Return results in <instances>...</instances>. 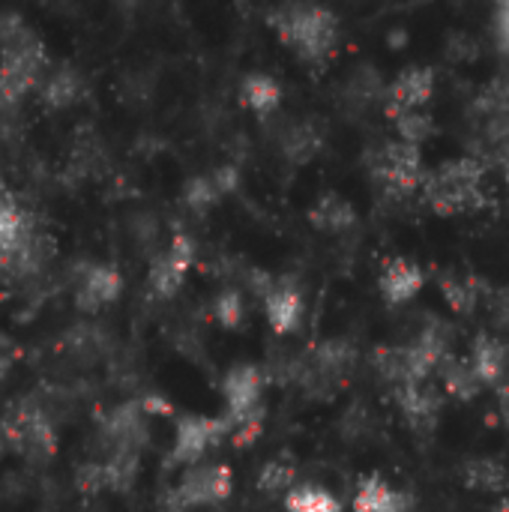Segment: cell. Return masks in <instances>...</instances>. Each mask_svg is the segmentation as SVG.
<instances>
[{
	"label": "cell",
	"mask_w": 509,
	"mask_h": 512,
	"mask_svg": "<svg viewBox=\"0 0 509 512\" xmlns=\"http://www.w3.org/2000/svg\"><path fill=\"white\" fill-rule=\"evenodd\" d=\"M0 441L9 453L21 456L27 468H48L57 453L54 420L33 393L6 405L0 417Z\"/></svg>",
	"instance_id": "cell-1"
},
{
	"label": "cell",
	"mask_w": 509,
	"mask_h": 512,
	"mask_svg": "<svg viewBox=\"0 0 509 512\" xmlns=\"http://www.w3.org/2000/svg\"><path fill=\"white\" fill-rule=\"evenodd\" d=\"M270 27L300 60L312 66L330 60L339 39L336 15L324 6H309V3H294L270 12Z\"/></svg>",
	"instance_id": "cell-2"
},
{
	"label": "cell",
	"mask_w": 509,
	"mask_h": 512,
	"mask_svg": "<svg viewBox=\"0 0 509 512\" xmlns=\"http://www.w3.org/2000/svg\"><path fill=\"white\" fill-rule=\"evenodd\" d=\"M423 195L429 207L441 216L480 210L486 201V165L483 159L462 156L444 162L435 174L426 177Z\"/></svg>",
	"instance_id": "cell-3"
},
{
	"label": "cell",
	"mask_w": 509,
	"mask_h": 512,
	"mask_svg": "<svg viewBox=\"0 0 509 512\" xmlns=\"http://www.w3.org/2000/svg\"><path fill=\"white\" fill-rule=\"evenodd\" d=\"M372 174L378 180V186L390 195H414V192H423L426 186V165H423V153L420 147L414 144H405V141H387L381 144L372 159Z\"/></svg>",
	"instance_id": "cell-4"
},
{
	"label": "cell",
	"mask_w": 509,
	"mask_h": 512,
	"mask_svg": "<svg viewBox=\"0 0 509 512\" xmlns=\"http://www.w3.org/2000/svg\"><path fill=\"white\" fill-rule=\"evenodd\" d=\"M228 435H234V426L228 417H180L177 420V432H174V447L168 453V465H201V459L216 450Z\"/></svg>",
	"instance_id": "cell-5"
},
{
	"label": "cell",
	"mask_w": 509,
	"mask_h": 512,
	"mask_svg": "<svg viewBox=\"0 0 509 512\" xmlns=\"http://www.w3.org/2000/svg\"><path fill=\"white\" fill-rule=\"evenodd\" d=\"M192 264H195V243H192V237L189 234H174L171 243L162 252H156L153 261H150V270H147L150 294L159 297V300H171L183 288Z\"/></svg>",
	"instance_id": "cell-6"
},
{
	"label": "cell",
	"mask_w": 509,
	"mask_h": 512,
	"mask_svg": "<svg viewBox=\"0 0 509 512\" xmlns=\"http://www.w3.org/2000/svg\"><path fill=\"white\" fill-rule=\"evenodd\" d=\"M123 291V276L117 267L102 261H87L72 273V300L75 309L84 315H96L111 306Z\"/></svg>",
	"instance_id": "cell-7"
},
{
	"label": "cell",
	"mask_w": 509,
	"mask_h": 512,
	"mask_svg": "<svg viewBox=\"0 0 509 512\" xmlns=\"http://www.w3.org/2000/svg\"><path fill=\"white\" fill-rule=\"evenodd\" d=\"M264 384L267 375L264 369L252 366V363H237L225 378H222V396H225V408H228V420L237 429L246 420L264 417L261 411V396H264Z\"/></svg>",
	"instance_id": "cell-8"
},
{
	"label": "cell",
	"mask_w": 509,
	"mask_h": 512,
	"mask_svg": "<svg viewBox=\"0 0 509 512\" xmlns=\"http://www.w3.org/2000/svg\"><path fill=\"white\" fill-rule=\"evenodd\" d=\"M177 498L186 504V510L216 507L231 498L234 492V474L228 465H192L174 486Z\"/></svg>",
	"instance_id": "cell-9"
},
{
	"label": "cell",
	"mask_w": 509,
	"mask_h": 512,
	"mask_svg": "<svg viewBox=\"0 0 509 512\" xmlns=\"http://www.w3.org/2000/svg\"><path fill=\"white\" fill-rule=\"evenodd\" d=\"M435 90V72L429 66H411L399 72V78L387 87V114L396 117L402 111H420Z\"/></svg>",
	"instance_id": "cell-10"
},
{
	"label": "cell",
	"mask_w": 509,
	"mask_h": 512,
	"mask_svg": "<svg viewBox=\"0 0 509 512\" xmlns=\"http://www.w3.org/2000/svg\"><path fill=\"white\" fill-rule=\"evenodd\" d=\"M264 315L276 336H291L303 324V294L294 282L276 279L270 294L264 297Z\"/></svg>",
	"instance_id": "cell-11"
},
{
	"label": "cell",
	"mask_w": 509,
	"mask_h": 512,
	"mask_svg": "<svg viewBox=\"0 0 509 512\" xmlns=\"http://www.w3.org/2000/svg\"><path fill=\"white\" fill-rule=\"evenodd\" d=\"M393 399L405 417V423L417 432H432L441 414V396L438 390L426 381V384H405L393 390Z\"/></svg>",
	"instance_id": "cell-12"
},
{
	"label": "cell",
	"mask_w": 509,
	"mask_h": 512,
	"mask_svg": "<svg viewBox=\"0 0 509 512\" xmlns=\"http://www.w3.org/2000/svg\"><path fill=\"white\" fill-rule=\"evenodd\" d=\"M423 285H426V273L420 270V264H414L408 258H390L384 264V270H381V279H378L381 297L390 306L411 303L420 294Z\"/></svg>",
	"instance_id": "cell-13"
},
{
	"label": "cell",
	"mask_w": 509,
	"mask_h": 512,
	"mask_svg": "<svg viewBox=\"0 0 509 512\" xmlns=\"http://www.w3.org/2000/svg\"><path fill=\"white\" fill-rule=\"evenodd\" d=\"M471 366L483 387H498L507 378L509 345L495 333H477L471 342Z\"/></svg>",
	"instance_id": "cell-14"
},
{
	"label": "cell",
	"mask_w": 509,
	"mask_h": 512,
	"mask_svg": "<svg viewBox=\"0 0 509 512\" xmlns=\"http://www.w3.org/2000/svg\"><path fill=\"white\" fill-rule=\"evenodd\" d=\"M354 512H414V498L381 477H366L354 495Z\"/></svg>",
	"instance_id": "cell-15"
},
{
	"label": "cell",
	"mask_w": 509,
	"mask_h": 512,
	"mask_svg": "<svg viewBox=\"0 0 509 512\" xmlns=\"http://www.w3.org/2000/svg\"><path fill=\"white\" fill-rule=\"evenodd\" d=\"M36 93L45 108H69L84 96V78L75 66L57 63V66H51V72L45 75V81L39 84Z\"/></svg>",
	"instance_id": "cell-16"
},
{
	"label": "cell",
	"mask_w": 509,
	"mask_h": 512,
	"mask_svg": "<svg viewBox=\"0 0 509 512\" xmlns=\"http://www.w3.org/2000/svg\"><path fill=\"white\" fill-rule=\"evenodd\" d=\"M60 351L66 357L78 360V363H93V360H99V357L108 354V333L99 324H90V321L75 324V327H69L63 333Z\"/></svg>",
	"instance_id": "cell-17"
},
{
	"label": "cell",
	"mask_w": 509,
	"mask_h": 512,
	"mask_svg": "<svg viewBox=\"0 0 509 512\" xmlns=\"http://www.w3.org/2000/svg\"><path fill=\"white\" fill-rule=\"evenodd\" d=\"M438 288L456 315H474V309L480 306V300L486 294V288L477 276H462V273H441Z\"/></svg>",
	"instance_id": "cell-18"
},
{
	"label": "cell",
	"mask_w": 509,
	"mask_h": 512,
	"mask_svg": "<svg viewBox=\"0 0 509 512\" xmlns=\"http://www.w3.org/2000/svg\"><path fill=\"white\" fill-rule=\"evenodd\" d=\"M438 375H441L444 390H447L453 399H459V402H471V399H477L480 390H483V384H480V378H477L471 360H462V357H453V354H450V357L444 360V366L438 369Z\"/></svg>",
	"instance_id": "cell-19"
},
{
	"label": "cell",
	"mask_w": 509,
	"mask_h": 512,
	"mask_svg": "<svg viewBox=\"0 0 509 512\" xmlns=\"http://www.w3.org/2000/svg\"><path fill=\"white\" fill-rule=\"evenodd\" d=\"M309 219H312L315 228L330 231V234H339V231H345V228H351V225L357 222V213H354V207H351L342 195L327 192V195H321L318 204L309 210Z\"/></svg>",
	"instance_id": "cell-20"
},
{
	"label": "cell",
	"mask_w": 509,
	"mask_h": 512,
	"mask_svg": "<svg viewBox=\"0 0 509 512\" xmlns=\"http://www.w3.org/2000/svg\"><path fill=\"white\" fill-rule=\"evenodd\" d=\"M240 93H243V102H246L255 114H261V117L273 114V111L279 108V102H282V87L276 84L273 75H264V72L246 75Z\"/></svg>",
	"instance_id": "cell-21"
},
{
	"label": "cell",
	"mask_w": 509,
	"mask_h": 512,
	"mask_svg": "<svg viewBox=\"0 0 509 512\" xmlns=\"http://www.w3.org/2000/svg\"><path fill=\"white\" fill-rule=\"evenodd\" d=\"M102 465H105L108 489L111 492H129L138 480L141 453L138 450H111V453H105Z\"/></svg>",
	"instance_id": "cell-22"
},
{
	"label": "cell",
	"mask_w": 509,
	"mask_h": 512,
	"mask_svg": "<svg viewBox=\"0 0 509 512\" xmlns=\"http://www.w3.org/2000/svg\"><path fill=\"white\" fill-rule=\"evenodd\" d=\"M462 480L468 489H477V492H501L509 483L507 468L498 459H471L462 468Z\"/></svg>",
	"instance_id": "cell-23"
},
{
	"label": "cell",
	"mask_w": 509,
	"mask_h": 512,
	"mask_svg": "<svg viewBox=\"0 0 509 512\" xmlns=\"http://www.w3.org/2000/svg\"><path fill=\"white\" fill-rule=\"evenodd\" d=\"M258 489L267 495H291L297 489V468L288 459H273L258 474Z\"/></svg>",
	"instance_id": "cell-24"
},
{
	"label": "cell",
	"mask_w": 509,
	"mask_h": 512,
	"mask_svg": "<svg viewBox=\"0 0 509 512\" xmlns=\"http://www.w3.org/2000/svg\"><path fill=\"white\" fill-rule=\"evenodd\" d=\"M282 144H285V156L291 162H309L321 150V132L315 129V123H297L288 129Z\"/></svg>",
	"instance_id": "cell-25"
},
{
	"label": "cell",
	"mask_w": 509,
	"mask_h": 512,
	"mask_svg": "<svg viewBox=\"0 0 509 512\" xmlns=\"http://www.w3.org/2000/svg\"><path fill=\"white\" fill-rule=\"evenodd\" d=\"M285 507L288 512H342L339 501L321 486H297L285 498Z\"/></svg>",
	"instance_id": "cell-26"
},
{
	"label": "cell",
	"mask_w": 509,
	"mask_h": 512,
	"mask_svg": "<svg viewBox=\"0 0 509 512\" xmlns=\"http://www.w3.org/2000/svg\"><path fill=\"white\" fill-rule=\"evenodd\" d=\"M219 198H222V189H219V183H216L213 174L195 177V180H189V183L183 186V204H186L192 213H207L210 207L219 204Z\"/></svg>",
	"instance_id": "cell-27"
},
{
	"label": "cell",
	"mask_w": 509,
	"mask_h": 512,
	"mask_svg": "<svg viewBox=\"0 0 509 512\" xmlns=\"http://www.w3.org/2000/svg\"><path fill=\"white\" fill-rule=\"evenodd\" d=\"M477 108L486 114V120H498L509 117V75H501L495 81H489L477 99Z\"/></svg>",
	"instance_id": "cell-28"
},
{
	"label": "cell",
	"mask_w": 509,
	"mask_h": 512,
	"mask_svg": "<svg viewBox=\"0 0 509 512\" xmlns=\"http://www.w3.org/2000/svg\"><path fill=\"white\" fill-rule=\"evenodd\" d=\"M243 315H246V303H243V294L237 288H225V291L216 294V300H213V318L225 330H237L243 324Z\"/></svg>",
	"instance_id": "cell-29"
},
{
	"label": "cell",
	"mask_w": 509,
	"mask_h": 512,
	"mask_svg": "<svg viewBox=\"0 0 509 512\" xmlns=\"http://www.w3.org/2000/svg\"><path fill=\"white\" fill-rule=\"evenodd\" d=\"M393 120H396V129H399V141H405V144L420 147L432 135V117L423 114V111H402Z\"/></svg>",
	"instance_id": "cell-30"
},
{
	"label": "cell",
	"mask_w": 509,
	"mask_h": 512,
	"mask_svg": "<svg viewBox=\"0 0 509 512\" xmlns=\"http://www.w3.org/2000/svg\"><path fill=\"white\" fill-rule=\"evenodd\" d=\"M75 489L81 498H96L99 492H105L108 489L105 465L102 462H81L75 468Z\"/></svg>",
	"instance_id": "cell-31"
},
{
	"label": "cell",
	"mask_w": 509,
	"mask_h": 512,
	"mask_svg": "<svg viewBox=\"0 0 509 512\" xmlns=\"http://www.w3.org/2000/svg\"><path fill=\"white\" fill-rule=\"evenodd\" d=\"M30 489H33V480H30L27 474H6V477L0 480V495H3L6 501H18V498H24Z\"/></svg>",
	"instance_id": "cell-32"
},
{
	"label": "cell",
	"mask_w": 509,
	"mask_h": 512,
	"mask_svg": "<svg viewBox=\"0 0 509 512\" xmlns=\"http://www.w3.org/2000/svg\"><path fill=\"white\" fill-rule=\"evenodd\" d=\"M489 309H492V318L498 327H509V285L507 288H498L489 300Z\"/></svg>",
	"instance_id": "cell-33"
},
{
	"label": "cell",
	"mask_w": 509,
	"mask_h": 512,
	"mask_svg": "<svg viewBox=\"0 0 509 512\" xmlns=\"http://www.w3.org/2000/svg\"><path fill=\"white\" fill-rule=\"evenodd\" d=\"M495 36H498V45L509 54V0L501 3L495 12Z\"/></svg>",
	"instance_id": "cell-34"
},
{
	"label": "cell",
	"mask_w": 509,
	"mask_h": 512,
	"mask_svg": "<svg viewBox=\"0 0 509 512\" xmlns=\"http://www.w3.org/2000/svg\"><path fill=\"white\" fill-rule=\"evenodd\" d=\"M153 512H189V510H186V504L177 498V492H174V489H168V492L156 501V510Z\"/></svg>",
	"instance_id": "cell-35"
},
{
	"label": "cell",
	"mask_w": 509,
	"mask_h": 512,
	"mask_svg": "<svg viewBox=\"0 0 509 512\" xmlns=\"http://www.w3.org/2000/svg\"><path fill=\"white\" fill-rule=\"evenodd\" d=\"M495 162H498V168H501L504 183L509 186V141H504V144H498V147H495Z\"/></svg>",
	"instance_id": "cell-36"
},
{
	"label": "cell",
	"mask_w": 509,
	"mask_h": 512,
	"mask_svg": "<svg viewBox=\"0 0 509 512\" xmlns=\"http://www.w3.org/2000/svg\"><path fill=\"white\" fill-rule=\"evenodd\" d=\"M501 414H504V423L509 426V387L501 390Z\"/></svg>",
	"instance_id": "cell-37"
},
{
	"label": "cell",
	"mask_w": 509,
	"mask_h": 512,
	"mask_svg": "<svg viewBox=\"0 0 509 512\" xmlns=\"http://www.w3.org/2000/svg\"><path fill=\"white\" fill-rule=\"evenodd\" d=\"M9 363H12V357H6V354H0V375L9 369Z\"/></svg>",
	"instance_id": "cell-38"
},
{
	"label": "cell",
	"mask_w": 509,
	"mask_h": 512,
	"mask_svg": "<svg viewBox=\"0 0 509 512\" xmlns=\"http://www.w3.org/2000/svg\"><path fill=\"white\" fill-rule=\"evenodd\" d=\"M495 512H509V495L504 498V501H501V504H498V510Z\"/></svg>",
	"instance_id": "cell-39"
},
{
	"label": "cell",
	"mask_w": 509,
	"mask_h": 512,
	"mask_svg": "<svg viewBox=\"0 0 509 512\" xmlns=\"http://www.w3.org/2000/svg\"><path fill=\"white\" fill-rule=\"evenodd\" d=\"M3 453H6V447H3V441H0V456H3Z\"/></svg>",
	"instance_id": "cell-40"
},
{
	"label": "cell",
	"mask_w": 509,
	"mask_h": 512,
	"mask_svg": "<svg viewBox=\"0 0 509 512\" xmlns=\"http://www.w3.org/2000/svg\"><path fill=\"white\" fill-rule=\"evenodd\" d=\"M42 512H54V510H42Z\"/></svg>",
	"instance_id": "cell-41"
}]
</instances>
